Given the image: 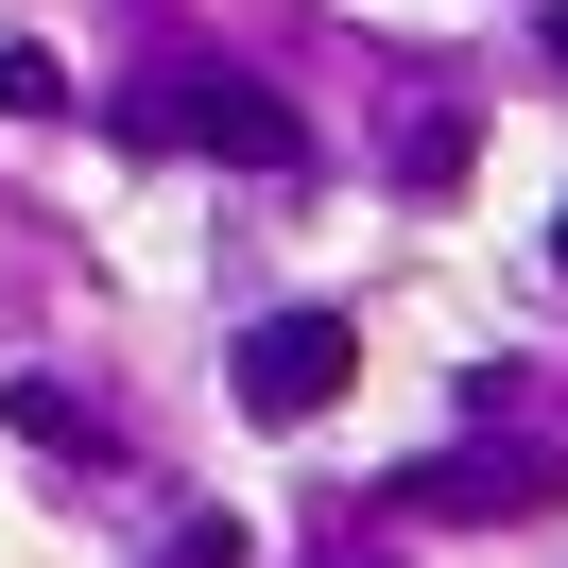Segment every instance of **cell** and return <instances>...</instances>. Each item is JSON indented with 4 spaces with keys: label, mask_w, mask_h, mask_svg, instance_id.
<instances>
[{
    "label": "cell",
    "mask_w": 568,
    "mask_h": 568,
    "mask_svg": "<svg viewBox=\"0 0 568 568\" xmlns=\"http://www.w3.org/2000/svg\"><path fill=\"white\" fill-rule=\"evenodd\" d=\"M551 276H568V207H551Z\"/></svg>",
    "instance_id": "cell-6"
},
{
    "label": "cell",
    "mask_w": 568,
    "mask_h": 568,
    "mask_svg": "<svg viewBox=\"0 0 568 568\" xmlns=\"http://www.w3.org/2000/svg\"><path fill=\"white\" fill-rule=\"evenodd\" d=\"M104 121H121L139 155H224V173H293V155H311V121H293L258 70H224V52H155Z\"/></svg>",
    "instance_id": "cell-1"
},
{
    "label": "cell",
    "mask_w": 568,
    "mask_h": 568,
    "mask_svg": "<svg viewBox=\"0 0 568 568\" xmlns=\"http://www.w3.org/2000/svg\"><path fill=\"white\" fill-rule=\"evenodd\" d=\"M396 517H465V534H517V517H551V448H517V430H483V448H430V465H396Z\"/></svg>",
    "instance_id": "cell-3"
},
{
    "label": "cell",
    "mask_w": 568,
    "mask_h": 568,
    "mask_svg": "<svg viewBox=\"0 0 568 568\" xmlns=\"http://www.w3.org/2000/svg\"><path fill=\"white\" fill-rule=\"evenodd\" d=\"M345 379H362V327H345V311H258V327H242V379H224V396H242L258 430H311Z\"/></svg>",
    "instance_id": "cell-2"
},
{
    "label": "cell",
    "mask_w": 568,
    "mask_h": 568,
    "mask_svg": "<svg viewBox=\"0 0 568 568\" xmlns=\"http://www.w3.org/2000/svg\"><path fill=\"white\" fill-rule=\"evenodd\" d=\"M345 568H379V551H345Z\"/></svg>",
    "instance_id": "cell-8"
},
{
    "label": "cell",
    "mask_w": 568,
    "mask_h": 568,
    "mask_svg": "<svg viewBox=\"0 0 568 568\" xmlns=\"http://www.w3.org/2000/svg\"><path fill=\"white\" fill-rule=\"evenodd\" d=\"M52 104H70V70H52L36 36H0V121H52Z\"/></svg>",
    "instance_id": "cell-4"
},
{
    "label": "cell",
    "mask_w": 568,
    "mask_h": 568,
    "mask_svg": "<svg viewBox=\"0 0 568 568\" xmlns=\"http://www.w3.org/2000/svg\"><path fill=\"white\" fill-rule=\"evenodd\" d=\"M155 568H242V517H173V551Z\"/></svg>",
    "instance_id": "cell-5"
},
{
    "label": "cell",
    "mask_w": 568,
    "mask_h": 568,
    "mask_svg": "<svg viewBox=\"0 0 568 568\" xmlns=\"http://www.w3.org/2000/svg\"><path fill=\"white\" fill-rule=\"evenodd\" d=\"M551 52H568V0H551Z\"/></svg>",
    "instance_id": "cell-7"
}]
</instances>
